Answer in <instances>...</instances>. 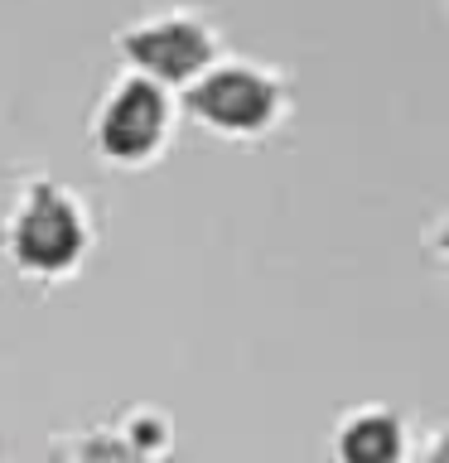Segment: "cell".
Returning <instances> with one entry per match:
<instances>
[{"label":"cell","mask_w":449,"mask_h":463,"mask_svg":"<svg viewBox=\"0 0 449 463\" xmlns=\"http://www.w3.org/2000/svg\"><path fill=\"white\" fill-rule=\"evenodd\" d=\"M78 241H82V232H78L72 208L63 198H53L49 188H39L34 203H29L24 217H20V227H14L20 256L39 270H58V266H68V260L78 256Z\"/></svg>","instance_id":"cell-1"},{"label":"cell","mask_w":449,"mask_h":463,"mask_svg":"<svg viewBox=\"0 0 449 463\" xmlns=\"http://www.w3.org/2000/svg\"><path fill=\"white\" fill-rule=\"evenodd\" d=\"M271 107H275L271 82H261L256 72H242V68L213 72V78L194 92V111H203L213 126H227V130L261 126L271 116Z\"/></svg>","instance_id":"cell-2"},{"label":"cell","mask_w":449,"mask_h":463,"mask_svg":"<svg viewBox=\"0 0 449 463\" xmlns=\"http://www.w3.org/2000/svg\"><path fill=\"white\" fill-rule=\"evenodd\" d=\"M159 121H165V101L150 82H130L116 92V101L101 116V140H107L111 155H140L150 150L159 136Z\"/></svg>","instance_id":"cell-3"},{"label":"cell","mask_w":449,"mask_h":463,"mask_svg":"<svg viewBox=\"0 0 449 463\" xmlns=\"http://www.w3.org/2000/svg\"><path fill=\"white\" fill-rule=\"evenodd\" d=\"M126 49L136 53L150 72H159V78H188V72H198L203 58H208V39H203L198 24L169 20V24L140 29Z\"/></svg>","instance_id":"cell-4"},{"label":"cell","mask_w":449,"mask_h":463,"mask_svg":"<svg viewBox=\"0 0 449 463\" xmlns=\"http://www.w3.org/2000/svg\"><path fill=\"white\" fill-rule=\"evenodd\" d=\"M343 458L348 463H396L401 458V434L387 415H362L343 434Z\"/></svg>","instance_id":"cell-5"},{"label":"cell","mask_w":449,"mask_h":463,"mask_svg":"<svg viewBox=\"0 0 449 463\" xmlns=\"http://www.w3.org/2000/svg\"><path fill=\"white\" fill-rule=\"evenodd\" d=\"M430 463H449V439H444L440 449H435V458H430Z\"/></svg>","instance_id":"cell-6"},{"label":"cell","mask_w":449,"mask_h":463,"mask_svg":"<svg viewBox=\"0 0 449 463\" xmlns=\"http://www.w3.org/2000/svg\"><path fill=\"white\" fill-rule=\"evenodd\" d=\"M444 251H449V232H444Z\"/></svg>","instance_id":"cell-7"}]
</instances>
